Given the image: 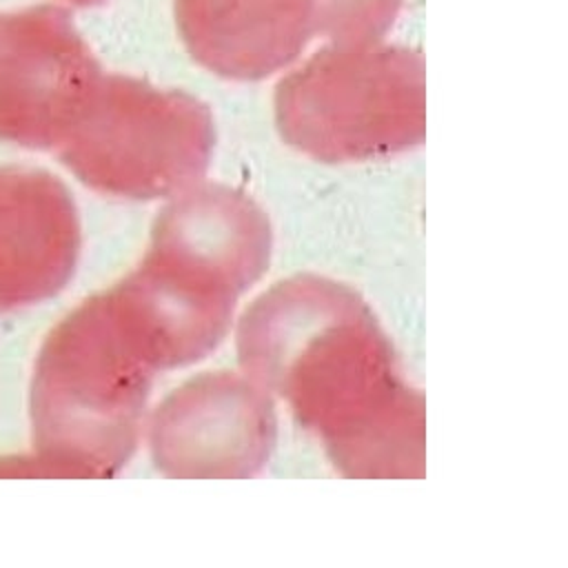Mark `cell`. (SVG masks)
Listing matches in <instances>:
<instances>
[{"mask_svg":"<svg viewBox=\"0 0 568 568\" xmlns=\"http://www.w3.org/2000/svg\"><path fill=\"white\" fill-rule=\"evenodd\" d=\"M235 346L242 373L288 404L339 473L424 475V397L353 288L320 275L282 280L244 311Z\"/></svg>","mask_w":568,"mask_h":568,"instance_id":"6da1fadb","label":"cell"},{"mask_svg":"<svg viewBox=\"0 0 568 568\" xmlns=\"http://www.w3.org/2000/svg\"><path fill=\"white\" fill-rule=\"evenodd\" d=\"M155 368L109 291L91 295L44 337L29 415L33 455L18 475L109 477L133 455Z\"/></svg>","mask_w":568,"mask_h":568,"instance_id":"7a4b0ae2","label":"cell"},{"mask_svg":"<svg viewBox=\"0 0 568 568\" xmlns=\"http://www.w3.org/2000/svg\"><path fill=\"white\" fill-rule=\"evenodd\" d=\"M273 106L282 138L308 158L395 155L426 135L424 60L382 40L331 42L280 80Z\"/></svg>","mask_w":568,"mask_h":568,"instance_id":"3957f363","label":"cell"},{"mask_svg":"<svg viewBox=\"0 0 568 568\" xmlns=\"http://www.w3.org/2000/svg\"><path fill=\"white\" fill-rule=\"evenodd\" d=\"M213 146V115L197 98L102 73L82 115L53 151L93 191L151 200L200 182Z\"/></svg>","mask_w":568,"mask_h":568,"instance_id":"277c9868","label":"cell"},{"mask_svg":"<svg viewBox=\"0 0 568 568\" xmlns=\"http://www.w3.org/2000/svg\"><path fill=\"white\" fill-rule=\"evenodd\" d=\"M102 67L67 9L0 11V140L55 149L89 104Z\"/></svg>","mask_w":568,"mask_h":568,"instance_id":"5b68a950","label":"cell"},{"mask_svg":"<svg viewBox=\"0 0 568 568\" xmlns=\"http://www.w3.org/2000/svg\"><path fill=\"white\" fill-rule=\"evenodd\" d=\"M153 464L178 479H244L277 437L273 397L246 373H202L169 393L146 422Z\"/></svg>","mask_w":568,"mask_h":568,"instance_id":"8992f818","label":"cell"},{"mask_svg":"<svg viewBox=\"0 0 568 568\" xmlns=\"http://www.w3.org/2000/svg\"><path fill=\"white\" fill-rule=\"evenodd\" d=\"M271 246V222L253 197L195 182L160 211L146 253L240 297L266 271Z\"/></svg>","mask_w":568,"mask_h":568,"instance_id":"52a82bcc","label":"cell"},{"mask_svg":"<svg viewBox=\"0 0 568 568\" xmlns=\"http://www.w3.org/2000/svg\"><path fill=\"white\" fill-rule=\"evenodd\" d=\"M78 255L80 220L69 189L42 169L0 166V313L60 293Z\"/></svg>","mask_w":568,"mask_h":568,"instance_id":"ba28073f","label":"cell"},{"mask_svg":"<svg viewBox=\"0 0 568 568\" xmlns=\"http://www.w3.org/2000/svg\"><path fill=\"white\" fill-rule=\"evenodd\" d=\"M109 293L158 373L217 348L237 304V295L151 253Z\"/></svg>","mask_w":568,"mask_h":568,"instance_id":"9c48e42d","label":"cell"},{"mask_svg":"<svg viewBox=\"0 0 568 568\" xmlns=\"http://www.w3.org/2000/svg\"><path fill=\"white\" fill-rule=\"evenodd\" d=\"M184 47L204 69L260 80L300 58L315 36V0H175Z\"/></svg>","mask_w":568,"mask_h":568,"instance_id":"30bf717a","label":"cell"},{"mask_svg":"<svg viewBox=\"0 0 568 568\" xmlns=\"http://www.w3.org/2000/svg\"><path fill=\"white\" fill-rule=\"evenodd\" d=\"M404 0H315V36L335 44L377 42Z\"/></svg>","mask_w":568,"mask_h":568,"instance_id":"8fae6325","label":"cell"},{"mask_svg":"<svg viewBox=\"0 0 568 568\" xmlns=\"http://www.w3.org/2000/svg\"><path fill=\"white\" fill-rule=\"evenodd\" d=\"M69 4H75V7H93V4H100L104 0H67Z\"/></svg>","mask_w":568,"mask_h":568,"instance_id":"7c38bea8","label":"cell"}]
</instances>
